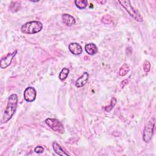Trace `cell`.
I'll return each mask as SVG.
<instances>
[{
	"mask_svg": "<svg viewBox=\"0 0 156 156\" xmlns=\"http://www.w3.org/2000/svg\"><path fill=\"white\" fill-rule=\"evenodd\" d=\"M143 69H144L145 73L149 72L150 69H151V63H150V62H148L147 60H145L143 63Z\"/></svg>",
	"mask_w": 156,
	"mask_h": 156,
	"instance_id": "obj_17",
	"label": "cell"
},
{
	"mask_svg": "<svg viewBox=\"0 0 156 156\" xmlns=\"http://www.w3.org/2000/svg\"><path fill=\"white\" fill-rule=\"evenodd\" d=\"M45 123L52 130L58 133L62 134L65 132V128L63 124L57 119L47 118L44 121Z\"/></svg>",
	"mask_w": 156,
	"mask_h": 156,
	"instance_id": "obj_5",
	"label": "cell"
},
{
	"mask_svg": "<svg viewBox=\"0 0 156 156\" xmlns=\"http://www.w3.org/2000/svg\"><path fill=\"white\" fill-rule=\"evenodd\" d=\"M116 99L115 98H113L112 99L110 104L109 105L105 107V112H110V111L113 108V107H114L115 105L116 104Z\"/></svg>",
	"mask_w": 156,
	"mask_h": 156,
	"instance_id": "obj_16",
	"label": "cell"
},
{
	"mask_svg": "<svg viewBox=\"0 0 156 156\" xmlns=\"http://www.w3.org/2000/svg\"><path fill=\"white\" fill-rule=\"evenodd\" d=\"M85 50L87 54L89 55H94L98 52V47L94 43H90L85 44Z\"/></svg>",
	"mask_w": 156,
	"mask_h": 156,
	"instance_id": "obj_11",
	"label": "cell"
},
{
	"mask_svg": "<svg viewBox=\"0 0 156 156\" xmlns=\"http://www.w3.org/2000/svg\"><path fill=\"white\" fill-rule=\"evenodd\" d=\"M43 24L38 21H32L26 23L21 27V30L26 34H34L41 30Z\"/></svg>",
	"mask_w": 156,
	"mask_h": 156,
	"instance_id": "obj_2",
	"label": "cell"
},
{
	"mask_svg": "<svg viewBox=\"0 0 156 156\" xmlns=\"http://www.w3.org/2000/svg\"><path fill=\"white\" fill-rule=\"evenodd\" d=\"M155 126V118H152L146 125L143 134V139L144 142L149 143L153 136Z\"/></svg>",
	"mask_w": 156,
	"mask_h": 156,
	"instance_id": "obj_4",
	"label": "cell"
},
{
	"mask_svg": "<svg viewBox=\"0 0 156 156\" xmlns=\"http://www.w3.org/2000/svg\"><path fill=\"white\" fill-rule=\"evenodd\" d=\"M129 70H130V68H129V65L126 63H124V65H122V66L119 69V75L121 76H124L126 75L127 73H128Z\"/></svg>",
	"mask_w": 156,
	"mask_h": 156,
	"instance_id": "obj_14",
	"label": "cell"
},
{
	"mask_svg": "<svg viewBox=\"0 0 156 156\" xmlns=\"http://www.w3.org/2000/svg\"><path fill=\"white\" fill-rule=\"evenodd\" d=\"M63 23L67 26H72L76 24L75 18L71 15L63 13L62 15Z\"/></svg>",
	"mask_w": 156,
	"mask_h": 156,
	"instance_id": "obj_10",
	"label": "cell"
},
{
	"mask_svg": "<svg viewBox=\"0 0 156 156\" xmlns=\"http://www.w3.org/2000/svg\"><path fill=\"white\" fill-rule=\"evenodd\" d=\"M17 53V50L14 51L12 53L7 54V55H5L4 57L2 58L0 61V67L2 69L6 68L8 67L12 63V61L13 58V57L16 55Z\"/></svg>",
	"mask_w": 156,
	"mask_h": 156,
	"instance_id": "obj_7",
	"label": "cell"
},
{
	"mask_svg": "<svg viewBox=\"0 0 156 156\" xmlns=\"http://www.w3.org/2000/svg\"><path fill=\"white\" fill-rule=\"evenodd\" d=\"M69 51L74 55H80L82 52V48L77 43H71L68 45Z\"/></svg>",
	"mask_w": 156,
	"mask_h": 156,
	"instance_id": "obj_9",
	"label": "cell"
},
{
	"mask_svg": "<svg viewBox=\"0 0 156 156\" xmlns=\"http://www.w3.org/2000/svg\"><path fill=\"white\" fill-rule=\"evenodd\" d=\"M105 2H106V1H97V2H98V3H101V4H103L105 3Z\"/></svg>",
	"mask_w": 156,
	"mask_h": 156,
	"instance_id": "obj_19",
	"label": "cell"
},
{
	"mask_svg": "<svg viewBox=\"0 0 156 156\" xmlns=\"http://www.w3.org/2000/svg\"><path fill=\"white\" fill-rule=\"evenodd\" d=\"M118 2L126 9L130 16H132L135 21L138 22H143V17L138 11L133 7L129 1H119Z\"/></svg>",
	"mask_w": 156,
	"mask_h": 156,
	"instance_id": "obj_3",
	"label": "cell"
},
{
	"mask_svg": "<svg viewBox=\"0 0 156 156\" xmlns=\"http://www.w3.org/2000/svg\"><path fill=\"white\" fill-rule=\"evenodd\" d=\"M18 104V96L16 94H12L8 99L7 106L5 108L2 119L1 123H5L8 122L15 114Z\"/></svg>",
	"mask_w": 156,
	"mask_h": 156,
	"instance_id": "obj_1",
	"label": "cell"
},
{
	"mask_svg": "<svg viewBox=\"0 0 156 156\" xmlns=\"http://www.w3.org/2000/svg\"><path fill=\"white\" fill-rule=\"evenodd\" d=\"M52 147H53L54 152L57 155H68V154H67L62 149V147L60 146V145L59 144H58L57 142H55V141L53 142Z\"/></svg>",
	"mask_w": 156,
	"mask_h": 156,
	"instance_id": "obj_12",
	"label": "cell"
},
{
	"mask_svg": "<svg viewBox=\"0 0 156 156\" xmlns=\"http://www.w3.org/2000/svg\"><path fill=\"white\" fill-rule=\"evenodd\" d=\"M37 96L35 89L32 87H27L24 91V100L29 102H32L35 101Z\"/></svg>",
	"mask_w": 156,
	"mask_h": 156,
	"instance_id": "obj_6",
	"label": "cell"
},
{
	"mask_svg": "<svg viewBox=\"0 0 156 156\" xmlns=\"http://www.w3.org/2000/svg\"><path fill=\"white\" fill-rule=\"evenodd\" d=\"M34 151H35V152H36L37 154H41V153H43L44 151V149L42 146H36L35 147Z\"/></svg>",
	"mask_w": 156,
	"mask_h": 156,
	"instance_id": "obj_18",
	"label": "cell"
},
{
	"mask_svg": "<svg viewBox=\"0 0 156 156\" xmlns=\"http://www.w3.org/2000/svg\"><path fill=\"white\" fill-rule=\"evenodd\" d=\"M74 3L76 7L80 9H83L88 5V1L87 0H76Z\"/></svg>",
	"mask_w": 156,
	"mask_h": 156,
	"instance_id": "obj_13",
	"label": "cell"
},
{
	"mask_svg": "<svg viewBox=\"0 0 156 156\" xmlns=\"http://www.w3.org/2000/svg\"><path fill=\"white\" fill-rule=\"evenodd\" d=\"M69 69H68V68H63L61 70V71L60 72V73H59V76H58L59 79H60L61 80H65V79L67 77V76H68V74H69Z\"/></svg>",
	"mask_w": 156,
	"mask_h": 156,
	"instance_id": "obj_15",
	"label": "cell"
},
{
	"mask_svg": "<svg viewBox=\"0 0 156 156\" xmlns=\"http://www.w3.org/2000/svg\"><path fill=\"white\" fill-rule=\"evenodd\" d=\"M89 77V74L87 72H84L82 75L79 77L75 82V85L77 88H81L83 87L87 82Z\"/></svg>",
	"mask_w": 156,
	"mask_h": 156,
	"instance_id": "obj_8",
	"label": "cell"
}]
</instances>
